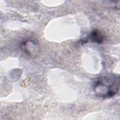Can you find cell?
Returning a JSON list of instances; mask_svg holds the SVG:
<instances>
[{"label": "cell", "instance_id": "obj_3", "mask_svg": "<svg viewBox=\"0 0 120 120\" xmlns=\"http://www.w3.org/2000/svg\"><path fill=\"white\" fill-rule=\"evenodd\" d=\"M104 40V37L101 33L98 30H93L86 38L82 39L81 42L82 44L87 43L90 41L98 44L102 43Z\"/></svg>", "mask_w": 120, "mask_h": 120}, {"label": "cell", "instance_id": "obj_1", "mask_svg": "<svg viewBox=\"0 0 120 120\" xmlns=\"http://www.w3.org/2000/svg\"><path fill=\"white\" fill-rule=\"evenodd\" d=\"M120 76L113 74L98 77L93 82V89L97 97L106 98L115 95L119 90Z\"/></svg>", "mask_w": 120, "mask_h": 120}, {"label": "cell", "instance_id": "obj_2", "mask_svg": "<svg viewBox=\"0 0 120 120\" xmlns=\"http://www.w3.org/2000/svg\"><path fill=\"white\" fill-rule=\"evenodd\" d=\"M20 47L23 52L31 57L37 56L40 50L38 43L31 39L23 40L20 44Z\"/></svg>", "mask_w": 120, "mask_h": 120}]
</instances>
